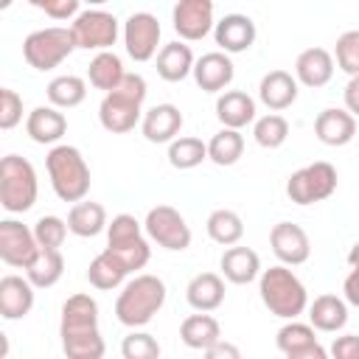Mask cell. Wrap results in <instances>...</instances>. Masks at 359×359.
Returning <instances> with one entry per match:
<instances>
[{"label": "cell", "instance_id": "obj_11", "mask_svg": "<svg viewBox=\"0 0 359 359\" xmlns=\"http://www.w3.org/2000/svg\"><path fill=\"white\" fill-rule=\"evenodd\" d=\"M143 230L146 236L163 247V250H171V252H182L191 247V227L185 222V216L171 208V205H157L146 213V222H143Z\"/></svg>", "mask_w": 359, "mask_h": 359}, {"label": "cell", "instance_id": "obj_48", "mask_svg": "<svg viewBox=\"0 0 359 359\" xmlns=\"http://www.w3.org/2000/svg\"><path fill=\"white\" fill-rule=\"evenodd\" d=\"M342 98H345V109H348L353 118H359V76L348 79V84H345V90H342Z\"/></svg>", "mask_w": 359, "mask_h": 359}, {"label": "cell", "instance_id": "obj_19", "mask_svg": "<svg viewBox=\"0 0 359 359\" xmlns=\"http://www.w3.org/2000/svg\"><path fill=\"white\" fill-rule=\"evenodd\" d=\"M34 309V283L22 275L0 278V314L3 320H22Z\"/></svg>", "mask_w": 359, "mask_h": 359}, {"label": "cell", "instance_id": "obj_17", "mask_svg": "<svg viewBox=\"0 0 359 359\" xmlns=\"http://www.w3.org/2000/svg\"><path fill=\"white\" fill-rule=\"evenodd\" d=\"M236 76V67H233V59L222 50H210V53H202L194 65V81L199 90L205 93H224V87H230Z\"/></svg>", "mask_w": 359, "mask_h": 359}, {"label": "cell", "instance_id": "obj_25", "mask_svg": "<svg viewBox=\"0 0 359 359\" xmlns=\"http://www.w3.org/2000/svg\"><path fill=\"white\" fill-rule=\"evenodd\" d=\"M219 269H222L224 280L244 286V283H252L255 278H261V258L250 247H227L219 258Z\"/></svg>", "mask_w": 359, "mask_h": 359}, {"label": "cell", "instance_id": "obj_5", "mask_svg": "<svg viewBox=\"0 0 359 359\" xmlns=\"http://www.w3.org/2000/svg\"><path fill=\"white\" fill-rule=\"evenodd\" d=\"M45 168L50 177V188L62 202H73V205L84 202L93 177L84 154L76 146H67V143L53 146L45 157Z\"/></svg>", "mask_w": 359, "mask_h": 359}, {"label": "cell", "instance_id": "obj_41", "mask_svg": "<svg viewBox=\"0 0 359 359\" xmlns=\"http://www.w3.org/2000/svg\"><path fill=\"white\" fill-rule=\"evenodd\" d=\"M123 359H160V342L149 331H132L121 342Z\"/></svg>", "mask_w": 359, "mask_h": 359}, {"label": "cell", "instance_id": "obj_33", "mask_svg": "<svg viewBox=\"0 0 359 359\" xmlns=\"http://www.w3.org/2000/svg\"><path fill=\"white\" fill-rule=\"evenodd\" d=\"M62 275H65V258H62L59 250L39 247L34 261L25 266V278L34 283V289H50V286L59 283Z\"/></svg>", "mask_w": 359, "mask_h": 359}, {"label": "cell", "instance_id": "obj_39", "mask_svg": "<svg viewBox=\"0 0 359 359\" xmlns=\"http://www.w3.org/2000/svg\"><path fill=\"white\" fill-rule=\"evenodd\" d=\"M311 342H317L311 323L289 320V323L280 325L278 334H275V345H278V351H283V356L292 353V351H297V348H306V345H311Z\"/></svg>", "mask_w": 359, "mask_h": 359}, {"label": "cell", "instance_id": "obj_10", "mask_svg": "<svg viewBox=\"0 0 359 359\" xmlns=\"http://www.w3.org/2000/svg\"><path fill=\"white\" fill-rule=\"evenodd\" d=\"M70 31H73L76 48L104 53V50H109L118 42L121 25H118V17L109 14V11H104V8H84L70 22Z\"/></svg>", "mask_w": 359, "mask_h": 359}, {"label": "cell", "instance_id": "obj_45", "mask_svg": "<svg viewBox=\"0 0 359 359\" xmlns=\"http://www.w3.org/2000/svg\"><path fill=\"white\" fill-rule=\"evenodd\" d=\"M39 11H45L50 20H76L81 14L79 0H31Z\"/></svg>", "mask_w": 359, "mask_h": 359}, {"label": "cell", "instance_id": "obj_7", "mask_svg": "<svg viewBox=\"0 0 359 359\" xmlns=\"http://www.w3.org/2000/svg\"><path fill=\"white\" fill-rule=\"evenodd\" d=\"M107 250L112 255H118L129 272L143 269L151 258V247H149V238L143 236V224L132 213L112 216V222L107 227Z\"/></svg>", "mask_w": 359, "mask_h": 359}, {"label": "cell", "instance_id": "obj_43", "mask_svg": "<svg viewBox=\"0 0 359 359\" xmlns=\"http://www.w3.org/2000/svg\"><path fill=\"white\" fill-rule=\"evenodd\" d=\"M20 121H22V98L11 87H3L0 90V129L8 132Z\"/></svg>", "mask_w": 359, "mask_h": 359}, {"label": "cell", "instance_id": "obj_24", "mask_svg": "<svg viewBox=\"0 0 359 359\" xmlns=\"http://www.w3.org/2000/svg\"><path fill=\"white\" fill-rule=\"evenodd\" d=\"M216 118L224 129L241 132L247 123H255V98L244 90H224L216 98Z\"/></svg>", "mask_w": 359, "mask_h": 359}, {"label": "cell", "instance_id": "obj_46", "mask_svg": "<svg viewBox=\"0 0 359 359\" xmlns=\"http://www.w3.org/2000/svg\"><path fill=\"white\" fill-rule=\"evenodd\" d=\"M331 359H359V334H342L328 348Z\"/></svg>", "mask_w": 359, "mask_h": 359}, {"label": "cell", "instance_id": "obj_44", "mask_svg": "<svg viewBox=\"0 0 359 359\" xmlns=\"http://www.w3.org/2000/svg\"><path fill=\"white\" fill-rule=\"evenodd\" d=\"M348 266H351V272L345 275L342 294H345V303L348 306H356L359 309V241L348 252Z\"/></svg>", "mask_w": 359, "mask_h": 359}, {"label": "cell", "instance_id": "obj_31", "mask_svg": "<svg viewBox=\"0 0 359 359\" xmlns=\"http://www.w3.org/2000/svg\"><path fill=\"white\" fill-rule=\"evenodd\" d=\"M107 210L101 202H76L67 213V230L79 238H93L101 230H107Z\"/></svg>", "mask_w": 359, "mask_h": 359}, {"label": "cell", "instance_id": "obj_16", "mask_svg": "<svg viewBox=\"0 0 359 359\" xmlns=\"http://www.w3.org/2000/svg\"><path fill=\"white\" fill-rule=\"evenodd\" d=\"M255 22L247 14H224L216 28H213V39L222 48V53H244L252 48L255 42Z\"/></svg>", "mask_w": 359, "mask_h": 359}, {"label": "cell", "instance_id": "obj_40", "mask_svg": "<svg viewBox=\"0 0 359 359\" xmlns=\"http://www.w3.org/2000/svg\"><path fill=\"white\" fill-rule=\"evenodd\" d=\"M34 238L39 247L45 250H59L67 238V219L62 216H39L36 224H34Z\"/></svg>", "mask_w": 359, "mask_h": 359}, {"label": "cell", "instance_id": "obj_1", "mask_svg": "<svg viewBox=\"0 0 359 359\" xmlns=\"http://www.w3.org/2000/svg\"><path fill=\"white\" fill-rule=\"evenodd\" d=\"M59 337H62V351L67 359H104L107 345L98 328L95 297L79 292L65 300L62 320H59Z\"/></svg>", "mask_w": 359, "mask_h": 359}, {"label": "cell", "instance_id": "obj_37", "mask_svg": "<svg viewBox=\"0 0 359 359\" xmlns=\"http://www.w3.org/2000/svg\"><path fill=\"white\" fill-rule=\"evenodd\" d=\"M202 160H208V143H202L199 137H177L174 143H168V163L180 171H191L196 165H202Z\"/></svg>", "mask_w": 359, "mask_h": 359}, {"label": "cell", "instance_id": "obj_32", "mask_svg": "<svg viewBox=\"0 0 359 359\" xmlns=\"http://www.w3.org/2000/svg\"><path fill=\"white\" fill-rule=\"evenodd\" d=\"M126 275H129L126 264H123L118 255H112L109 250L98 252V255L90 261V266H87V280H90V286H95V289H101V292L118 289V286L126 280Z\"/></svg>", "mask_w": 359, "mask_h": 359}, {"label": "cell", "instance_id": "obj_38", "mask_svg": "<svg viewBox=\"0 0 359 359\" xmlns=\"http://www.w3.org/2000/svg\"><path fill=\"white\" fill-rule=\"evenodd\" d=\"M252 137L261 149H280L289 137V121L278 112H269L264 118H255L252 123Z\"/></svg>", "mask_w": 359, "mask_h": 359}, {"label": "cell", "instance_id": "obj_8", "mask_svg": "<svg viewBox=\"0 0 359 359\" xmlns=\"http://www.w3.org/2000/svg\"><path fill=\"white\" fill-rule=\"evenodd\" d=\"M76 50V39L70 28L62 25H50V28H39L31 31L22 42V56L34 70H53L59 67L70 53Z\"/></svg>", "mask_w": 359, "mask_h": 359}, {"label": "cell", "instance_id": "obj_22", "mask_svg": "<svg viewBox=\"0 0 359 359\" xmlns=\"http://www.w3.org/2000/svg\"><path fill=\"white\" fill-rule=\"evenodd\" d=\"M25 132L34 143H42V146L56 143L59 146V140L67 132V118L56 107H34L25 118Z\"/></svg>", "mask_w": 359, "mask_h": 359}, {"label": "cell", "instance_id": "obj_9", "mask_svg": "<svg viewBox=\"0 0 359 359\" xmlns=\"http://www.w3.org/2000/svg\"><path fill=\"white\" fill-rule=\"evenodd\" d=\"M337 191V168L325 160L309 163L303 168H297L289 180H286V196L294 205H314L328 199Z\"/></svg>", "mask_w": 359, "mask_h": 359}, {"label": "cell", "instance_id": "obj_6", "mask_svg": "<svg viewBox=\"0 0 359 359\" xmlns=\"http://www.w3.org/2000/svg\"><path fill=\"white\" fill-rule=\"evenodd\" d=\"M39 194L34 165L20 154H6L0 160V205L8 213H25L34 208Z\"/></svg>", "mask_w": 359, "mask_h": 359}, {"label": "cell", "instance_id": "obj_18", "mask_svg": "<svg viewBox=\"0 0 359 359\" xmlns=\"http://www.w3.org/2000/svg\"><path fill=\"white\" fill-rule=\"evenodd\" d=\"M185 118L180 112V107L174 104H157L151 109L143 112V121H140V132L149 143H174L180 129H182Z\"/></svg>", "mask_w": 359, "mask_h": 359}, {"label": "cell", "instance_id": "obj_2", "mask_svg": "<svg viewBox=\"0 0 359 359\" xmlns=\"http://www.w3.org/2000/svg\"><path fill=\"white\" fill-rule=\"evenodd\" d=\"M146 79L140 73H126L123 81L107 93L98 104V121L107 132L123 135L132 132L143 121V101H146Z\"/></svg>", "mask_w": 359, "mask_h": 359}, {"label": "cell", "instance_id": "obj_36", "mask_svg": "<svg viewBox=\"0 0 359 359\" xmlns=\"http://www.w3.org/2000/svg\"><path fill=\"white\" fill-rule=\"evenodd\" d=\"M244 154V135L236 129H219L210 140H208V160L216 165H233L238 163Z\"/></svg>", "mask_w": 359, "mask_h": 359}, {"label": "cell", "instance_id": "obj_47", "mask_svg": "<svg viewBox=\"0 0 359 359\" xmlns=\"http://www.w3.org/2000/svg\"><path fill=\"white\" fill-rule=\"evenodd\" d=\"M202 353H205L202 359H241V348L236 342H227V339H219L216 345H210Z\"/></svg>", "mask_w": 359, "mask_h": 359}, {"label": "cell", "instance_id": "obj_12", "mask_svg": "<svg viewBox=\"0 0 359 359\" xmlns=\"http://www.w3.org/2000/svg\"><path fill=\"white\" fill-rule=\"evenodd\" d=\"M160 34H163V28H160V22H157L154 14H149V11L129 14L126 22H123V48H126L129 59H135V62L154 59L160 53L157 50Z\"/></svg>", "mask_w": 359, "mask_h": 359}, {"label": "cell", "instance_id": "obj_13", "mask_svg": "<svg viewBox=\"0 0 359 359\" xmlns=\"http://www.w3.org/2000/svg\"><path fill=\"white\" fill-rule=\"evenodd\" d=\"M171 22H174V31L180 39L199 42L216 28L213 3L210 0H180L171 11Z\"/></svg>", "mask_w": 359, "mask_h": 359}, {"label": "cell", "instance_id": "obj_23", "mask_svg": "<svg viewBox=\"0 0 359 359\" xmlns=\"http://www.w3.org/2000/svg\"><path fill=\"white\" fill-rule=\"evenodd\" d=\"M258 98L272 112L289 109L297 101V79L286 70H269L258 84Z\"/></svg>", "mask_w": 359, "mask_h": 359}, {"label": "cell", "instance_id": "obj_34", "mask_svg": "<svg viewBox=\"0 0 359 359\" xmlns=\"http://www.w3.org/2000/svg\"><path fill=\"white\" fill-rule=\"evenodd\" d=\"M45 90H48L50 107H56V109H73L87 98V81L81 76H73V73L50 79V84Z\"/></svg>", "mask_w": 359, "mask_h": 359}, {"label": "cell", "instance_id": "obj_4", "mask_svg": "<svg viewBox=\"0 0 359 359\" xmlns=\"http://www.w3.org/2000/svg\"><path fill=\"white\" fill-rule=\"evenodd\" d=\"M258 294H261V303L269 309V314L280 320H297L309 309V292L303 280L283 264L261 272Z\"/></svg>", "mask_w": 359, "mask_h": 359}, {"label": "cell", "instance_id": "obj_3", "mask_svg": "<svg viewBox=\"0 0 359 359\" xmlns=\"http://www.w3.org/2000/svg\"><path fill=\"white\" fill-rule=\"evenodd\" d=\"M165 283L157 275H135L115 300V317L126 328H143L165 306Z\"/></svg>", "mask_w": 359, "mask_h": 359}, {"label": "cell", "instance_id": "obj_20", "mask_svg": "<svg viewBox=\"0 0 359 359\" xmlns=\"http://www.w3.org/2000/svg\"><path fill=\"white\" fill-rule=\"evenodd\" d=\"M314 135L325 146H348L356 137V118L348 109L328 107L314 118Z\"/></svg>", "mask_w": 359, "mask_h": 359}, {"label": "cell", "instance_id": "obj_27", "mask_svg": "<svg viewBox=\"0 0 359 359\" xmlns=\"http://www.w3.org/2000/svg\"><path fill=\"white\" fill-rule=\"evenodd\" d=\"M194 65H196V59H194L191 45H185L180 39L163 45L160 53H157V76L168 84H177L182 79L194 76Z\"/></svg>", "mask_w": 359, "mask_h": 359}, {"label": "cell", "instance_id": "obj_21", "mask_svg": "<svg viewBox=\"0 0 359 359\" xmlns=\"http://www.w3.org/2000/svg\"><path fill=\"white\" fill-rule=\"evenodd\" d=\"M334 76V56L325 48H306L294 59V79L303 87H325Z\"/></svg>", "mask_w": 359, "mask_h": 359}, {"label": "cell", "instance_id": "obj_35", "mask_svg": "<svg viewBox=\"0 0 359 359\" xmlns=\"http://www.w3.org/2000/svg\"><path fill=\"white\" fill-rule=\"evenodd\" d=\"M205 227H208V236H210L216 244H222V247H236V244L241 241V236H244V222H241V216H238L236 210H230V208H216V210L208 216Z\"/></svg>", "mask_w": 359, "mask_h": 359}, {"label": "cell", "instance_id": "obj_26", "mask_svg": "<svg viewBox=\"0 0 359 359\" xmlns=\"http://www.w3.org/2000/svg\"><path fill=\"white\" fill-rule=\"evenodd\" d=\"M185 300L194 311H216L224 303V280L216 272H199L185 286Z\"/></svg>", "mask_w": 359, "mask_h": 359}, {"label": "cell", "instance_id": "obj_14", "mask_svg": "<svg viewBox=\"0 0 359 359\" xmlns=\"http://www.w3.org/2000/svg\"><path fill=\"white\" fill-rule=\"evenodd\" d=\"M36 252H39V244H36L31 227H25L17 219L0 222V258H3V264L25 269Z\"/></svg>", "mask_w": 359, "mask_h": 359}, {"label": "cell", "instance_id": "obj_15", "mask_svg": "<svg viewBox=\"0 0 359 359\" xmlns=\"http://www.w3.org/2000/svg\"><path fill=\"white\" fill-rule=\"evenodd\" d=\"M269 247H272V252L278 255V261L283 266L306 264L309 255H311L309 233L300 224H294V222H278L269 230Z\"/></svg>", "mask_w": 359, "mask_h": 359}, {"label": "cell", "instance_id": "obj_29", "mask_svg": "<svg viewBox=\"0 0 359 359\" xmlns=\"http://www.w3.org/2000/svg\"><path fill=\"white\" fill-rule=\"evenodd\" d=\"M180 339L191 348V351H208L210 345H216L222 339V325L216 317L205 314V311H196V314H188L180 325Z\"/></svg>", "mask_w": 359, "mask_h": 359}, {"label": "cell", "instance_id": "obj_42", "mask_svg": "<svg viewBox=\"0 0 359 359\" xmlns=\"http://www.w3.org/2000/svg\"><path fill=\"white\" fill-rule=\"evenodd\" d=\"M337 67L345 70L351 79L359 76V31H345L339 39H337Z\"/></svg>", "mask_w": 359, "mask_h": 359}, {"label": "cell", "instance_id": "obj_30", "mask_svg": "<svg viewBox=\"0 0 359 359\" xmlns=\"http://www.w3.org/2000/svg\"><path fill=\"white\" fill-rule=\"evenodd\" d=\"M126 70H123V62L115 50H104V53H95L87 65V79L95 90H101L104 95L112 93L121 81H123Z\"/></svg>", "mask_w": 359, "mask_h": 359}, {"label": "cell", "instance_id": "obj_49", "mask_svg": "<svg viewBox=\"0 0 359 359\" xmlns=\"http://www.w3.org/2000/svg\"><path fill=\"white\" fill-rule=\"evenodd\" d=\"M286 359H331V353L320 345V342H311L306 348H297L292 353H286Z\"/></svg>", "mask_w": 359, "mask_h": 359}, {"label": "cell", "instance_id": "obj_28", "mask_svg": "<svg viewBox=\"0 0 359 359\" xmlns=\"http://www.w3.org/2000/svg\"><path fill=\"white\" fill-rule=\"evenodd\" d=\"M309 323L314 331H325V334H337L339 328H345V323H348L345 297H337V294L314 297V303L309 306Z\"/></svg>", "mask_w": 359, "mask_h": 359}]
</instances>
